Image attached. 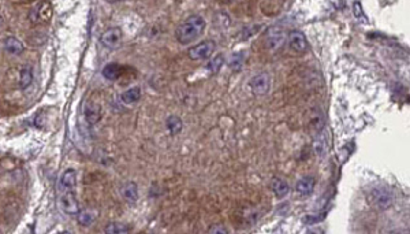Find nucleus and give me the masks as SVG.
Here are the masks:
<instances>
[{"label":"nucleus","instance_id":"1","mask_svg":"<svg viewBox=\"0 0 410 234\" xmlns=\"http://www.w3.org/2000/svg\"><path fill=\"white\" fill-rule=\"evenodd\" d=\"M205 20L201 15H190L187 17L175 30V39L181 43V44H190L194 40H197L200 36L203 34L205 29Z\"/></svg>","mask_w":410,"mask_h":234},{"label":"nucleus","instance_id":"2","mask_svg":"<svg viewBox=\"0 0 410 234\" xmlns=\"http://www.w3.org/2000/svg\"><path fill=\"white\" fill-rule=\"evenodd\" d=\"M216 49V44L213 40H205L197 46H193L187 49V56L192 60L209 59Z\"/></svg>","mask_w":410,"mask_h":234},{"label":"nucleus","instance_id":"3","mask_svg":"<svg viewBox=\"0 0 410 234\" xmlns=\"http://www.w3.org/2000/svg\"><path fill=\"white\" fill-rule=\"evenodd\" d=\"M370 199L379 210H388L394 203V196L386 187H375L370 193Z\"/></svg>","mask_w":410,"mask_h":234},{"label":"nucleus","instance_id":"4","mask_svg":"<svg viewBox=\"0 0 410 234\" xmlns=\"http://www.w3.org/2000/svg\"><path fill=\"white\" fill-rule=\"evenodd\" d=\"M287 43L291 51H294L296 54H305L308 51V40L299 30H291L287 37Z\"/></svg>","mask_w":410,"mask_h":234},{"label":"nucleus","instance_id":"5","mask_svg":"<svg viewBox=\"0 0 410 234\" xmlns=\"http://www.w3.org/2000/svg\"><path fill=\"white\" fill-rule=\"evenodd\" d=\"M251 87L253 94L256 96H264L268 94L270 87H271V78L267 73L256 74L251 81Z\"/></svg>","mask_w":410,"mask_h":234},{"label":"nucleus","instance_id":"6","mask_svg":"<svg viewBox=\"0 0 410 234\" xmlns=\"http://www.w3.org/2000/svg\"><path fill=\"white\" fill-rule=\"evenodd\" d=\"M59 206L65 214L71 215V216L78 214L81 210L80 203L77 200V196H75V193L71 192V190H70V192H66V193L60 197Z\"/></svg>","mask_w":410,"mask_h":234},{"label":"nucleus","instance_id":"7","mask_svg":"<svg viewBox=\"0 0 410 234\" xmlns=\"http://www.w3.org/2000/svg\"><path fill=\"white\" fill-rule=\"evenodd\" d=\"M29 18L34 21V22H39V21L48 22L52 18V6H51V3L48 0H41L40 3L30 11Z\"/></svg>","mask_w":410,"mask_h":234},{"label":"nucleus","instance_id":"8","mask_svg":"<svg viewBox=\"0 0 410 234\" xmlns=\"http://www.w3.org/2000/svg\"><path fill=\"white\" fill-rule=\"evenodd\" d=\"M122 39H123V32L120 27H110L101 34V44L106 48L114 49V48L119 47Z\"/></svg>","mask_w":410,"mask_h":234},{"label":"nucleus","instance_id":"9","mask_svg":"<svg viewBox=\"0 0 410 234\" xmlns=\"http://www.w3.org/2000/svg\"><path fill=\"white\" fill-rule=\"evenodd\" d=\"M84 115L89 125H96L101 119V107L96 103H89V104H86L85 110H84Z\"/></svg>","mask_w":410,"mask_h":234},{"label":"nucleus","instance_id":"10","mask_svg":"<svg viewBox=\"0 0 410 234\" xmlns=\"http://www.w3.org/2000/svg\"><path fill=\"white\" fill-rule=\"evenodd\" d=\"M315 184H316V180H315L312 175L302 177V178L297 182L296 189H297V192L299 194H302V196H309V194H312V192L315 190Z\"/></svg>","mask_w":410,"mask_h":234},{"label":"nucleus","instance_id":"11","mask_svg":"<svg viewBox=\"0 0 410 234\" xmlns=\"http://www.w3.org/2000/svg\"><path fill=\"white\" fill-rule=\"evenodd\" d=\"M271 189L278 199H283V197H286V196L289 194V192H290L289 184H287L285 180L278 178V177H275V178H272L271 180Z\"/></svg>","mask_w":410,"mask_h":234},{"label":"nucleus","instance_id":"12","mask_svg":"<svg viewBox=\"0 0 410 234\" xmlns=\"http://www.w3.org/2000/svg\"><path fill=\"white\" fill-rule=\"evenodd\" d=\"M120 193L125 197V200L134 203L138 200V187L136 182H126L120 187Z\"/></svg>","mask_w":410,"mask_h":234},{"label":"nucleus","instance_id":"13","mask_svg":"<svg viewBox=\"0 0 410 234\" xmlns=\"http://www.w3.org/2000/svg\"><path fill=\"white\" fill-rule=\"evenodd\" d=\"M77 185V171L74 168H67L60 177V187L62 189L71 190Z\"/></svg>","mask_w":410,"mask_h":234},{"label":"nucleus","instance_id":"14","mask_svg":"<svg viewBox=\"0 0 410 234\" xmlns=\"http://www.w3.org/2000/svg\"><path fill=\"white\" fill-rule=\"evenodd\" d=\"M141 88L138 87H133V88H129V89H126L125 92L122 94V96H120V100L123 101L125 104H127V106H132V104H136V103H138L139 99H141Z\"/></svg>","mask_w":410,"mask_h":234},{"label":"nucleus","instance_id":"15","mask_svg":"<svg viewBox=\"0 0 410 234\" xmlns=\"http://www.w3.org/2000/svg\"><path fill=\"white\" fill-rule=\"evenodd\" d=\"M101 73H103V77L106 80L116 81L120 77V74H122V69H120V65L115 63V62H111V63H107Z\"/></svg>","mask_w":410,"mask_h":234},{"label":"nucleus","instance_id":"16","mask_svg":"<svg viewBox=\"0 0 410 234\" xmlns=\"http://www.w3.org/2000/svg\"><path fill=\"white\" fill-rule=\"evenodd\" d=\"M283 43V34L280 30H278L276 27L271 29L268 34H267V46L270 49H276L282 46Z\"/></svg>","mask_w":410,"mask_h":234},{"label":"nucleus","instance_id":"17","mask_svg":"<svg viewBox=\"0 0 410 234\" xmlns=\"http://www.w3.org/2000/svg\"><path fill=\"white\" fill-rule=\"evenodd\" d=\"M4 48H6L7 52L11 55H20L25 49L22 41L18 40L17 37H7L6 41H4Z\"/></svg>","mask_w":410,"mask_h":234},{"label":"nucleus","instance_id":"18","mask_svg":"<svg viewBox=\"0 0 410 234\" xmlns=\"http://www.w3.org/2000/svg\"><path fill=\"white\" fill-rule=\"evenodd\" d=\"M130 226L120 222H111L104 228V233L107 234H126L130 233Z\"/></svg>","mask_w":410,"mask_h":234},{"label":"nucleus","instance_id":"19","mask_svg":"<svg viewBox=\"0 0 410 234\" xmlns=\"http://www.w3.org/2000/svg\"><path fill=\"white\" fill-rule=\"evenodd\" d=\"M165 126L168 129L170 134L175 136V134L181 133V130H182V127H183V123H182V119H181L179 117H177V115H170V117L167 118V120H165Z\"/></svg>","mask_w":410,"mask_h":234},{"label":"nucleus","instance_id":"20","mask_svg":"<svg viewBox=\"0 0 410 234\" xmlns=\"http://www.w3.org/2000/svg\"><path fill=\"white\" fill-rule=\"evenodd\" d=\"M33 82V71L30 66H25L21 70L20 74V88L21 89H26L30 87V84Z\"/></svg>","mask_w":410,"mask_h":234},{"label":"nucleus","instance_id":"21","mask_svg":"<svg viewBox=\"0 0 410 234\" xmlns=\"http://www.w3.org/2000/svg\"><path fill=\"white\" fill-rule=\"evenodd\" d=\"M94 218H96V214H93L91 210H80V212L77 214V221L84 228L91 226L94 222Z\"/></svg>","mask_w":410,"mask_h":234},{"label":"nucleus","instance_id":"22","mask_svg":"<svg viewBox=\"0 0 410 234\" xmlns=\"http://www.w3.org/2000/svg\"><path fill=\"white\" fill-rule=\"evenodd\" d=\"M325 141H327V139H325L324 134L319 132L318 137H316V140H315V142H313L315 152H316V155H319V156H323L325 152V149H327V142H325Z\"/></svg>","mask_w":410,"mask_h":234},{"label":"nucleus","instance_id":"23","mask_svg":"<svg viewBox=\"0 0 410 234\" xmlns=\"http://www.w3.org/2000/svg\"><path fill=\"white\" fill-rule=\"evenodd\" d=\"M223 63H225L223 55H218V56H215L213 59H211V62H209L208 66H206V69H208L212 74H218L219 71H220L222 66H223Z\"/></svg>","mask_w":410,"mask_h":234},{"label":"nucleus","instance_id":"24","mask_svg":"<svg viewBox=\"0 0 410 234\" xmlns=\"http://www.w3.org/2000/svg\"><path fill=\"white\" fill-rule=\"evenodd\" d=\"M242 59L244 56L242 54H235L231 59V69L234 71H239L242 69Z\"/></svg>","mask_w":410,"mask_h":234},{"label":"nucleus","instance_id":"25","mask_svg":"<svg viewBox=\"0 0 410 234\" xmlns=\"http://www.w3.org/2000/svg\"><path fill=\"white\" fill-rule=\"evenodd\" d=\"M208 233L211 234H228V230L223 226V225H212L211 228H209V230H208Z\"/></svg>","mask_w":410,"mask_h":234},{"label":"nucleus","instance_id":"26","mask_svg":"<svg viewBox=\"0 0 410 234\" xmlns=\"http://www.w3.org/2000/svg\"><path fill=\"white\" fill-rule=\"evenodd\" d=\"M325 215H320V216H312V215H308L305 216V223H316V222L323 221Z\"/></svg>","mask_w":410,"mask_h":234},{"label":"nucleus","instance_id":"27","mask_svg":"<svg viewBox=\"0 0 410 234\" xmlns=\"http://www.w3.org/2000/svg\"><path fill=\"white\" fill-rule=\"evenodd\" d=\"M353 7H354V15H356L357 18H360V17L363 15V10H361V4H360L358 1H354V4H353Z\"/></svg>","mask_w":410,"mask_h":234},{"label":"nucleus","instance_id":"28","mask_svg":"<svg viewBox=\"0 0 410 234\" xmlns=\"http://www.w3.org/2000/svg\"><path fill=\"white\" fill-rule=\"evenodd\" d=\"M3 23V18H1V15H0V25Z\"/></svg>","mask_w":410,"mask_h":234},{"label":"nucleus","instance_id":"29","mask_svg":"<svg viewBox=\"0 0 410 234\" xmlns=\"http://www.w3.org/2000/svg\"><path fill=\"white\" fill-rule=\"evenodd\" d=\"M114 1H119V0H114Z\"/></svg>","mask_w":410,"mask_h":234},{"label":"nucleus","instance_id":"30","mask_svg":"<svg viewBox=\"0 0 410 234\" xmlns=\"http://www.w3.org/2000/svg\"><path fill=\"white\" fill-rule=\"evenodd\" d=\"M228 1H232V0H228Z\"/></svg>","mask_w":410,"mask_h":234}]
</instances>
